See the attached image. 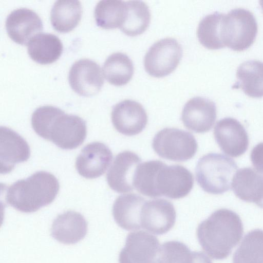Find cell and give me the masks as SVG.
<instances>
[{
	"mask_svg": "<svg viewBox=\"0 0 263 263\" xmlns=\"http://www.w3.org/2000/svg\"><path fill=\"white\" fill-rule=\"evenodd\" d=\"M31 125L41 137L63 149H72L81 145L87 134L85 121L49 105L36 108L31 117Z\"/></svg>",
	"mask_w": 263,
	"mask_h": 263,
	"instance_id": "6da1fadb",
	"label": "cell"
},
{
	"mask_svg": "<svg viewBox=\"0 0 263 263\" xmlns=\"http://www.w3.org/2000/svg\"><path fill=\"white\" fill-rule=\"evenodd\" d=\"M243 233L239 216L227 209L214 212L197 229V238L202 248L216 260L227 258L239 243Z\"/></svg>",
	"mask_w": 263,
	"mask_h": 263,
	"instance_id": "7a4b0ae2",
	"label": "cell"
},
{
	"mask_svg": "<svg viewBox=\"0 0 263 263\" xmlns=\"http://www.w3.org/2000/svg\"><path fill=\"white\" fill-rule=\"evenodd\" d=\"M59 188V181L53 175L39 171L9 186L5 200L18 211L33 213L50 204L55 198Z\"/></svg>",
	"mask_w": 263,
	"mask_h": 263,
	"instance_id": "3957f363",
	"label": "cell"
},
{
	"mask_svg": "<svg viewBox=\"0 0 263 263\" xmlns=\"http://www.w3.org/2000/svg\"><path fill=\"white\" fill-rule=\"evenodd\" d=\"M237 165L224 155L210 153L202 157L195 169L196 179L202 189L212 194H221L231 189Z\"/></svg>",
	"mask_w": 263,
	"mask_h": 263,
	"instance_id": "277c9868",
	"label": "cell"
},
{
	"mask_svg": "<svg viewBox=\"0 0 263 263\" xmlns=\"http://www.w3.org/2000/svg\"><path fill=\"white\" fill-rule=\"evenodd\" d=\"M257 31L255 17L248 9L236 8L223 14L221 37L225 46L235 51L246 49L253 43Z\"/></svg>",
	"mask_w": 263,
	"mask_h": 263,
	"instance_id": "5b68a950",
	"label": "cell"
},
{
	"mask_svg": "<svg viewBox=\"0 0 263 263\" xmlns=\"http://www.w3.org/2000/svg\"><path fill=\"white\" fill-rule=\"evenodd\" d=\"M152 147L160 157L181 162L194 156L198 144L191 133L175 128H165L155 135Z\"/></svg>",
	"mask_w": 263,
	"mask_h": 263,
	"instance_id": "8992f818",
	"label": "cell"
},
{
	"mask_svg": "<svg viewBox=\"0 0 263 263\" xmlns=\"http://www.w3.org/2000/svg\"><path fill=\"white\" fill-rule=\"evenodd\" d=\"M182 48L176 40L167 37L158 41L149 48L144 58L145 71L156 78L165 77L177 67Z\"/></svg>",
	"mask_w": 263,
	"mask_h": 263,
	"instance_id": "52a82bcc",
	"label": "cell"
},
{
	"mask_svg": "<svg viewBox=\"0 0 263 263\" xmlns=\"http://www.w3.org/2000/svg\"><path fill=\"white\" fill-rule=\"evenodd\" d=\"M192 174L180 165H167L163 163L155 178V198L165 196L177 199L187 196L193 189Z\"/></svg>",
	"mask_w": 263,
	"mask_h": 263,
	"instance_id": "ba28073f",
	"label": "cell"
},
{
	"mask_svg": "<svg viewBox=\"0 0 263 263\" xmlns=\"http://www.w3.org/2000/svg\"><path fill=\"white\" fill-rule=\"evenodd\" d=\"M159 242L155 236L143 231L129 233L119 255V263H157Z\"/></svg>",
	"mask_w": 263,
	"mask_h": 263,
	"instance_id": "9c48e42d",
	"label": "cell"
},
{
	"mask_svg": "<svg viewBox=\"0 0 263 263\" xmlns=\"http://www.w3.org/2000/svg\"><path fill=\"white\" fill-rule=\"evenodd\" d=\"M68 81L74 92L85 97L98 93L104 84L99 65L88 59H80L72 64L69 72Z\"/></svg>",
	"mask_w": 263,
	"mask_h": 263,
	"instance_id": "30bf717a",
	"label": "cell"
},
{
	"mask_svg": "<svg viewBox=\"0 0 263 263\" xmlns=\"http://www.w3.org/2000/svg\"><path fill=\"white\" fill-rule=\"evenodd\" d=\"M214 135L221 150L230 156L239 157L248 148V133L240 122L233 118L219 120L215 126Z\"/></svg>",
	"mask_w": 263,
	"mask_h": 263,
	"instance_id": "8fae6325",
	"label": "cell"
},
{
	"mask_svg": "<svg viewBox=\"0 0 263 263\" xmlns=\"http://www.w3.org/2000/svg\"><path fill=\"white\" fill-rule=\"evenodd\" d=\"M176 214L172 202L164 199L145 201L141 212V228L156 235H162L174 226Z\"/></svg>",
	"mask_w": 263,
	"mask_h": 263,
	"instance_id": "7c38bea8",
	"label": "cell"
},
{
	"mask_svg": "<svg viewBox=\"0 0 263 263\" xmlns=\"http://www.w3.org/2000/svg\"><path fill=\"white\" fill-rule=\"evenodd\" d=\"M111 118L116 129L129 136L141 133L148 120L143 106L132 100H125L116 104L112 108Z\"/></svg>",
	"mask_w": 263,
	"mask_h": 263,
	"instance_id": "4fadbf2b",
	"label": "cell"
},
{
	"mask_svg": "<svg viewBox=\"0 0 263 263\" xmlns=\"http://www.w3.org/2000/svg\"><path fill=\"white\" fill-rule=\"evenodd\" d=\"M112 159L110 149L105 144L95 142L82 149L76 161L78 173L87 179L98 178L105 173Z\"/></svg>",
	"mask_w": 263,
	"mask_h": 263,
	"instance_id": "5bb4252c",
	"label": "cell"
},
{
	"mask_svg": "<svg viewBox=\"0 0 263 263\" xmlns=\"http://www.w3.org/2000/svg\"><path fill=\"white\" fill-rule=\"evenodd\" d=\"M5 26L10 38L21 45H27L43 28L39 15L26 8L16 9L11 12L6 18Z\"/></svg>",
	"mask_w": 263,
	"mask_h": 263,
	"instance_id": "9a60e30c",
	"label": "cell"
},
{
	"mask_svg": "<svg viewBox=\"0 0 263 263\" xmlns=\"http://www.w3.org/2000/svg\"><path fill=\"white\" fill-rule=\"evenodd\" d=\"M216 119L215 103L205 98L196 97L184 105L181 120L185 127L197 133L209 131Z\"/></svg>",
	"mask_w": 263,
	"mask_h": 263,
	"instance_id": "2e32d148",
	"label": "cell"
},
{
	"mask_svg": "<svg viewBox=\"0 0 263 263\" xmlns=\"http://www.w3.org/2000/svg\"><path fill=\"white\" fill-rule=\"evenodd\" d=\"M140 162V158L134 152L126 151L118 154L106 175L109 187L119 193L132 191L134 173Z\"/></svg>",
	"mask_w": 263,
	"mask_h": 263,
	"instance_id": "e0dca14e",
	"label": "cell"
},
{
	"mask_svg": "<svg viewBox=\"0 0 263 263\" xmlns=\"http://www.w3.org/2000/svg\"><path fill=\"white\" fill-rule=\"evenodd\" d=\"M1 173L7 174L17 163L26 161L30 157V147L18 134L5 126L1 127Z\"/></svg>",
	"mask_w": 263,
	"mask_h": 263,
	"instance_id": "ac0fdd59",
	"label": "cell"
},
{
	"mask_svg": "<svg viewBox=\"0 0 263 263\" xmlns=\"http://www.w3.org/2000/svg\"><path fill=\"white\" fill-rule=\"evenodd\" d=\"M87 222L80 213L69 211L58 215L52 222L51 235L59 242L66 244L76 243L86 236Z\"/></svg>",
	"mask_w": 263,
	"mask_h": 263,
	"instance_id": "d6986e66",
	"label": "cell"
},
{
	"mask_svg": "<svg viewBox=\"0 0 263 263\" xmlns=\"http://www.w3.org/2000/svg\"><path fill=\"white\" fill-rule=\"evenodd\" d=\"M232 187L238 198L263 209V175L260 172L251 167L240 168L233 176Z\"/></svg>",
	"mask_w": 263,
	"mask_h": 263,
	"instance_id": "ffe728a7",
	"label": "cell"
},
{
	"mask_svg": "<svg viewBox=\"0 0 263 263\" xmlns=\"http://www.w3.org/2000/svg\"><path fill=\"white\" fill-rule=\"evenodd\" d=\"M145 201L143 197L136 194L118 196L112 206V215L117 224L127 231L141 228V212Z\"/></svg>",
	"mask_w": 263,
	"mask_h": 263,
	"instance_id": "44dd1931",
	"label": "cell"
},
{
	"mask_svg": "<svg viewBox=\"0 0 263 263\" xmlns=\"http://www.w3.org/2000/svg\"><path fill=\"white\" fill-rule=\"evenodd\" d=\"M29 57L41 64H51L57 61L62 54L63 46L55 35L49 33H40L33 36L27 45Z\"/></svg>",
	"mask_w": 263,
	"mask_h": 263,
	"instance_id": "7402d4cb",
	"label": "cell"
},
{
	"mask_svg": "<svg viewBox=\"0 0 263 263\" xmlns=\"http://www.w3.org/2000/svg\"><path fill=\"white\" fill-rule=\"evenodd\" d=\"M234 86L241 88L250 97H263V62L251 60L241 63L236 71Z\"/></svg>",
	"mask_w": 263,
	"mask_h": 263,
	"instance_id": "603a6c76",
	"label": "cell"
},
{
	"mask_svg": "<svg viewBox=\"0 0 263 263\" xmlns=\"http://www.w3.org/2000/svg\"><path fill=\"white\" fill-rule=\"evenodd\" d=\"M82 14V8L80 1H57L51 10V23L56 31L62 33L68 32L78 25Z\"/></svg>",
	"mask_w": 263,
	"mask_h": 263,
	"instance_id": "cb8c5ba5",
	"label": "cell"
},
{
	"mask_svg": "<svg viewBox=\"0 0 263 263\" xmlns=\"http://www.w3.org/2000/svg\"><path fill=\"white\" fill-rule=\"evenodd\" d=\"M134 72L132 61L125 53L115 52L105 60L103 72L105 79L111 84L121 86L128 83Z\"/></svg>",
	"mask_w": 263,
	"mask_h": 263,
	"instance_id": "d4e9b609",
	"label": "cell"
},
{
	"mask_svg": "<svg viewBox=\"0 0 263 263\" xmlns=\"http://www.w3.org/2000/svg\"><path fill=\"white\" fill-rule=\"evenodd\" d=\"M126 2L117 0L99 1L95 8L94 16L98 26L111 29L120 28L126 14Z\"/></svg>",
	"mask_w": 263,
	"mask_h": 263,
	"instance_id": "484cf974",
	"label": "cell"
},
{
	"mask_svg": "<svg viewBox=\"0 0 263 263\" xmlns=\"http://www.w3.org/2000/svg\"><path fill=\"white\" fill-rule=\"evenodd\" d=\"M126 14L120 30L125 34L135 36L143 33L148 28L151 13L148 6L143 1H127Z\"/></svg>",
	"mask_w": 263,
	"mask_h": 263,
	"instance_id": "4316f807",
	"label": "cell"
},
{
	"mask_svg": "<svg viewBox=\"0 0 263 263\" xmlns=\"http://www.w3.org/2000/svg\"><path fill=\"white\" fill-rule=\"evenodd\" d=\"M233 263H263V230L246 234L234 253Z\"/></svg>",
	"mask_w": 263,
	"mask_h": 263,
	"instance_id": "83f0119b",
	"label": "cell"
},
{
	"mask_svg": "<svg viewBox=\"0 0 263 263\" xmlns=\"http://www.w3.org/2000/svg\"><path fill=\"white\" fill-rule=\"evenodd\" d=\"M223 14L216 11L200 21L197 36L200 44L205 48L218 49L225 47L221 37V23Z\"/></svg>",
	"mask_w": 263,
	"mask_h": 263,
	"instance_id": "f1b7e54d",
	"label": "cell"
},
{
	"mask_svg": "<svg viewBox=\"0 0 263 263\" xmlns=\"http://www.w3.org/2000/svg\"><path fill=\"white\" fill-rule=\"evenodd\" d=\"M193 251L184 243L169 241L160 247L157 263H192Z\"/></svg>",
	"mask_w": 263,
	"mask_h": 263,
	"instance_id": "f546056e",
	"label": "cell"
},
{
	"mask_svg": "<svg viewBox=\"0 0 263 263\" xmlns=\"http://www.w3.org/2000/svg\"><path fill=\"white\" fill-rule=\"evenodd\" d=\"M251 160L258 172L263 173V142L257 144L251 153Z\"/></svg>",
	"mask_w": 263,
	"mask_h": 263,
	"instance_id": "4dcf8cb0",
	"label": "cell"
},
{
	"mask_svg": "<svg viewBox=\"0 0 263 263\" xmlns=\"http://www.w3.org/2000/svg\"><path fill=\"white\" fill-rule=\"evenodd\" d=\"M192 263H212L210 258L201 251H193Z\"/></svg>",
	"mask_w": 263,
	"mask_h": 263,
	"instance_id": "1f68e13d",
	"label": "cell"
},
{
	"mask_svg": "<svg viewBox=\"0 0 263 263\" xmlns=\"http://www.w3.org/2000/svg\"><path fill=\"white\" fill-rule=\"evenodd\" d=\"M260 5L262 8V10H263V1H259Z\"/></svg>",
	"mask_w": 263,
	"mask_h": 263,
	"instance_id": "d6a6232c",
	"label": "cell"
}]
</instances>
